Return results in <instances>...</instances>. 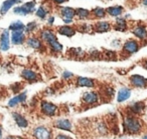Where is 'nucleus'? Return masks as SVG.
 Returning a JSON list of instances; mask_svg holds the SVG:
<instances>
[{"label":"nucleus","mask_w":147,"mask_h":139,"mask_svg":"<svg viewBox=\"0 0 147 139\" xmlns=\"http://www.w3.org/2000/svg\"><path fill=\"white\" fill-rule=\"evenodd\" d=\"M123 126H124V129L127 132L135 134V133H138L141 130L142 123L134 115H127L124 118V121H123Z\"/></svg>","instance_id":"1"},{"label":"nucleus","mask_w":147,"mask_h":139,"mask_svg":"<svg viewBox=\"0 0 147 139\" xmlns=\"http://www.w3.org/2000/svg\"><path fill=\"white\" fill-rule=\"evenodd\" d=\"M132 34L136 37L137 39L141 41H146L147 40V26L142 23H138V24L134 25L131 30Z\"/></svg>","instance_id":"6"},{"label":"nucleus","mask_w":147,"mask_h":139,"mask_svg":"<svg viewBox=\"0 0 147 139\" xmlns=\"http://www.w3.org/2000/svg\"><path fill=\"white\" fill-rule=\"evenodd\" d=\"M131 96V89L127 88V87H123L118 91L117 94V101L118 102H124V101L128 100Z\"/></svg>","instance_id":"23"},{"label":"nucleus","mask_w":147,"mask_h":139,"mask_svg":"<svg viewBox=\"0 0 147 139\" xmlns=\"http://www.w3.org/2000/svg\"><path fill=\"white\" fill-rule=\"evenodd\" d=\"M39 37H40V39L43 41V43H45L47 46L57 40V31L53 30V28H51V26L43 28L42 30L40 31V33H39Z\"/></svg>","instance_id":"4"},{"label":"nucleus","mask_w":147,"mask_h":139,"mask_svg":"<svg viewBox=\"0 0 147 139\" xmlns=\"http://www.w3.org/2000/svg\"><path fill=\"white\" fill-rule=\"evenodd\" d=\"M53 23H55V17L53 16L47 17V25H49V26H53Z\"/></svg>","instance_id":"38"},{"label":"nucleus","mask_w":147,"mask_h":139,"mask_svg":"<svg viewBox=\"0 0 147 139\" xmlns=\"http://www.w3.org/2000/svg\"><path fill=\"white\" fill-rule=\"evenodd\" d=\"M59 15L65 24H69L76 18V8L69 6H59Z\"/></svg>","instance_id":"3"},{"label":"nucleus","mask_w":147,"mask_h":139,"mask_svg":"<svg viewBox=\"0 0 147 139\" xmlns=\"http://www.w3.org/2000/svg\"><path fill=\"white\" fill-rule=\"evenodd\" d=\"M139 49H140V43L136 39H128L127 41H125L122 46L123 53H125L127 55L134 54Z\"/></svg>","instance_id":"5"},{"label":"nucleus","mask_w":147,"mask_h":139,"mask_svg":"<svg viewBox=\"0 0 147 139\" xmlns=\"http://www.w3.org/2000/svg\"><path fill=\"white\" fill-rule=\"evenodd\" d=\"M107 15L111 17H119L123 14L124 12V7L121 5H114V6H110L106 8Z\"/></svg>","instance_id":"21"},{"label":"nucleus","mask_w":147,"mask_h":139,"mask_svg":"<svg viewBox=\"0 0 147 139\" xmlns=\"http://www.w3.org/2000/svg\"><path fill=\"white\" fill-rule=\"evenodd\" d=\"M76 29L78 32H81L83 34H88V33H94L93 32V26L92 24H87V23H83L80 24V26L78 25H75Z\"/></svg>","instance_id":"28"},{"label":"nucleus","mask_w":147,"mask_h":139,"mask_svg":"<svg viewBox=\"0 0 147 139\" xmlns=\"http://www.w3.org/2000/svg\"><path fill=\"white\" fill-rule=\"evenodd\" d=\"M76 84L78 87H87V88H93L96 85V80L90 77H78L76 80Z\"/></svg>","instance_id":"17"},{"label":"nucleus","mask_w":147,"mask_h":139,"mask_svg":"<svg viewBox=\"0 0 147 139\" xmlns=\"http://www.w3.org/2000/svg\"><path fill=\"white\" fill-rule=\"evenodd\" d=\"M93 26V32L94 33H106L112 29V24L109 21L105 20H99L96 21L94 24H92Z\"/></svg>","instance_id":"9"},{"label":"nucleus","mask_w":147,"mask_h":139,"mask_svg":"<svg viewBox=\"0 0 147 139\" xmlns=\"http://www.w3.org/2000/svg\"><path fill=\"white\" fill-rule=\"evenodd\" d=\"M5 139H15V138H13V137H7V138H5Z\"/></svg>","instance_id":"43"},{"label":"nucleus","mask_w":147,"mask_h":139,"mask_svg":"<svg viewBox=\"0 0 147 139\" xmlns=\"http://www.w3.org/2000/svg\"><path fill=\"white\" fill-rule=\"evenodd\" d=\"M74 76V74L71 72H69V71H65L63 74V79H69V78H71V77Z\"/></svg>","instance_id":"36"},{"label":"nucleus","mask_w":147,"mask_h":139,"mask_svg":"<svg viewBox=\"0 0 147 139\" xmlns=\"http://www.w3.org/2000/svg\"><path fill=\"white\" fill-rule=\"evenodd\" d=\"M104 93H105V96L108 97V98H112L114 96V89L112 87H106L104 89Z\"/></svg>","instance_id":"33"},{"label":"nucleus","mask_w":147,"mask_h":139,"mask_svg":"<svg viewBox=\"0 0 147 139\" xmlns=\"http://www.w3.org/2000/svg\"><path fill=\"white\" fill-rule=\"evenodd\" d=\"M51 1H53L55 4H57V5H61V4H63L65 2H67L69 0H51Z\"/></svg>","instance_id":"39"},{"label":"nucleus","mask_w":147,"mask_h":139,"mask_svg":"<svg viewBox=\"0 0 147 139\" xmlns=\"http://www.w3.org/2000/svg\"><path fill=\"white\" fill-rule=\"evenodd\" d=\"M40 109L41 112L47 116H55L59 110L57 105L47 100H42L40 102Z\"/></svg>","instance_id":"8"},{"label":"nucleus","mask_w":147,"mask_h":139,"mask_svg":"<svg viewBox=\"0 0 147 139\" xmlns=\"http://www.w3.org/2000/svg\"><path fill=\"white\" fill-rule=\"evenodd\" d=\"M21 2H22V0H5L4 2L2 3V5H1V7H0V14H6L14 5L19 4Z\"/></svg>","instance_id":"19"},{"label":"nucleus","mask_w":147,"mask_h":139,"mask_svg":"<svg viewBox=\"0 0 147 139\" xmlns=\"http://www.w3.org/2000/svg\"><path fill=\"white\" fill-rule=\"evenodd\" d=\"M140 1L144 6H147V0H140Z\"/></svg>","instance_id":"41"},{"label":"nucleus","mask_w":147,"mask_h":139,"mask_svg":"<svg viewBox=\"0 0 147 139\" xmlns=\"http://www.w3.org/2000/svg\"><path fill=\"white\" fill-rule=\"evenodd\" d=\"M143 67H144L145 69H147V60L144 61V63H143Z\"/></svg>","instance_id":"42"},{"label":"nucleus","mask_w":147,"mask_h":139,"mask_svg":"<svg viewBox=\"0 0 147 139\" xmlns=\"http://www.w3.org/2000/svg\"><path fill=\"white\" fill-rule=\"evenodd\" d=\"M55 31H57V34H61L65 37H73L74 35L78 32L75 25L71 26V25H67V24L57 26V28H55Z\"/></svg>","instance_id":"11"},{"label":"nucleus","mask_w":147,"mask_h":139,"mask_svg":"<svg viewBox=\"0 0 147 139\" xmlns=\"http://www.w3.org/2000/svg\"><path fill=\"white\" fill-rule=\"evenodd\" d=\"M76 17L79 20H88L91 18V10L86 8H76Z\"/></svg>","instance_id":"27"},{"label":"nucleus","mask_w":147,"mask_h":139,"mask_svg":"<svg viewBox=\"0 0 147 139\" xmlns=\"http://www.w3.org/2000/svg\"><path fill=\"white\" fill-rule=\"evenodd\" d=\"M1 132H2V127L0 126V133H1Z\"/></svg>","instance_id":"44"},{"label":"nucleus","mask_w":147,"mask_h":139,"mask_svg":"<svg viewBox=\"0 0 147 139\" xmlns=\"http://www.w3.org/2000/svg\"><path fill=\"white\" fill-rule=\"evenodd\" d=\"M49 48V50L51 51V52H53L55 54H57V53H61L63 52V46L61 45V43L59 42V40L55 41V42H53L51 44L47 45Z\"/></svg>","instance_id":"31"},{"label":"nucleus","mask_w":147,"mask_h":139,"mask_svg":"<svg viewBox=\"0 0 147 139\" xmlns=\"http://www.w3.org/2000/svg\"><path fill=\"white\" fill-rule=\"evenodd\" d=\"M21 76L24 80L28 81V82H36L39 79L38 74L31 69H23L21 72Z\"/></svg>","instance_id":"20"},{"label":"nucleus","mask_w":147,"mask_h":139,"mask_svg":"<svg viewBox=\"0 0 147 139\" xmlns=\"http://www.w3.org/2000/svg\"><path fill=\"white\" fill-rule=\"evenodd\" d=\"M26 33L24 31H13L11 32V42L14 45H21L26 41Z\"/></svg>","instance_id":"15"},{"label":"nucleus","mask_w":147,"mask_h":139,"mask_svg":"<svg viewBox=\"0 0 147 139\" xmlns=\"http://www.w3.org/2000/svg\"><path fill=\"white\" fill-rule=\"evenodd\" d=\"M98 130H99V132H101L102 134H106L107 133V131H108V129H107V127H106V125L104 124L103 122H100L98 124Z\"/></svg>","instance_id":"34"},{"label":"nucleus","mask_w":147,"mask_h":139,"mask_svg":"<svg viewBox=\"0 0 147 139\" xmlns=\"http://www.w3.org/2000/svg\"><path fill=\"white\" fill-rule=\"evenodd\" d=\"M10 35H9V29H5L2 31L0 35V49L2 51H7L10 47Z\"/></svg>","instance_id":"13"},{"label":"nucleus","mask_w":147,"mask_h":139,"mask_svg":"<svg viewBox=\"0 0 147 139\" xmlns=\"http://www.w3.org/2000/svg\"><path fill=\"white\" fill-rule=\"evenodd\" d=\"M37 28H38V25H37V23L35 22V21H31V22L27 23V24L25 25L24 32L26 33V34H30V33L34 32Z\"/></svg>","instance_id":"32"},{"label":"nucleus","mask_w":147,"mask_h":139,"mask_svg":"<svg viewBox=\"0 0 147 139\" xmlns=\"http://www.w3.org/2000/svg\"><path fill=\"white\" fill-rule=\"evenodd\" d=\"M55 127L61 129V130L71 131V128H73V124L67 119H59V120L55 122Z\"/></svg>","instance_id":"24"},{"label":"nucleus","mask_w":147,"mask_h":139,"mask_svg":"<svg viewBox=\"0 0 147 139\" xmlns=\"http://www.w3.org/2000/svg\"><path fill=\"white\" fill-rule=\"evenodd\" d=\"M128 22L125 17H116L114 24L112 25V28L116 31H120V32H125L128 29Z\"/></svg>","instance_id":"16"},{"label":"nucleus","mask_w":147,"mask_h":139,"mask_svg":"<svg viewBox=\"0 0 147 139\" xmlns=\"http://www.w3.org/2000/svg\"><path fill=\"white\" fill-rule=\"evenodd\" d=\"M35 0L32 1H28V2H25L23 4H21L20 6H16L13 9V13L17 15H21V16H26V15L32 14L36 11L35 9Z\"/></svg>","instance_id":"2"},{"label":"nucleus","mask_w":147,"mask_h":139,"mask_svg":"<svg viewBox=\"0 0 147 139\" xmlns=\"http://www.w3.org/2000/svg\"><path fill=\"white\" fill-rule=\"evenodd\" d=\"M35 139H51V131L45 126H38L33 131Z\"/></svg>","instance_id":"12"},{"label":"nucleus","mask_w":147,"mask_h":139,"mask_svg":"<svg viewBox=\"0 0 147 139\" xmlns=\"http://www.w3.org/2000/svg\"><path fill=\"white\" fill-rule=\"evenodd\" d=\"M26 45L28 47L32 49H35V50H41V49L45 48V44L43 43V41L40 39L39 36H29L26 38V41H25Z\"/></svg>","instance_id":"10"},{"label":"nucleus","mask_w":147,"mask_h":139,"mask_svg":"<svg viewBox=\"0 0 147 139\" xmlns=\"http://www.w3.org/2000/svg\"><path fill=\"white\" fill-rule=\"evenodd\" d=\"M34 13L39 19H41V20H45V18H47V15H49V10H47V7H45L42 5V6H39L38 8L36 9V11H35Z\"/></svg>","instance_id":"30"},{"label":"nucleus","mask_w":147,"mask_h":139,"mask_svg":"<svg viewBox=\"0 0 147 139\" xmlns=\"http://www.w3.org/2000/svg\"><path fill=\"white\" fill-rule=\"evenodd\" d=\"M101 96L96 91H87L83 94L82 102L85 105H95L99 102Z\"/></svg>","instance_id":"7"},{"label":"nucleus","mask_w":147,"mask_h":139,"mask_svg":"<svg viewBox=\"0 0 147 139\" xmlns=\"http://www.w3.org/2000/svg\"><path fill=\"white\" fill-rule=\"evenodd\" d=\"M107 16V11L105 8L97 6L91 10V18L95 19H103Z\"/></svg>","instance_id":"22"},{"label":"nucleus","mask_w":147,"mask_h":139,"mask_svg":"<svg viewBox=\"0 0 147 139\" xmlns=\"http://www.w3.org/2000/svg\"><path fill=\"white\" fill-rule=\"evenodd\" d=\"M145 108H146L145 103L142 102V101H138V102H134L129 105L128 110L130 111L131 114L136 115V114H142L145 111Z\"/></svg>","instance_id":"18"},{"label":"nucleus","mask_w":147,"mask_h":139,"mask_svg":"<svg viewBox=\"0 0 147 139\" xmlns=\"http://www.w3.org/2000/svg\"><path fill=\"white\" fill-rule=\"evenodd\" d=\"M9 31L13 32V31H24L25 30V24H23V22L21 21H15L12 22L8 27Z\"/></svg>","instance_id":"29"},{"label":"nucleus","mask_w":147,"mask_h":139,"mask_svg":"<svg viewBox=\"0 0 147 139\" xmlns=\"http://www.w3.org/2000/svg\"><path fill=\"white\" fill-rule=\"evenodd\" d=\"M55 139H73L71 137L67 136V135H63V134H59L57 137H55Z\"/></svg>","instance_id":"40"},{"label":"nucleus","mask_w":147,"mask_h":139,"mask_svg":"<svg viewBox=\"0 0 147 139\" xmlns=\"http://www.w3.org/2000/svg\"><path fill=\"white\" fill-rule=\"evenodd\" d=\"M143 139H147V135H145V136L143 137Z\"/></svg>","instance_id":"45"},{"label":"nucleus","mask_w":147,"mask_h":139,"mask_svg":"<svg viewBox=\"0 0 147 139\" xmlns=\"http://www.w3.org/2000/svg\"><path fill=\"white\" fill-rule=\"evenodd\" d=\"M11 89H12V91H14L15 93H17L21 89V85L18 84V83H16V84H14L13 86H11Z\"/></svg>","instance_id":"37"},{"label":"nucleus","mask_w":147,"mask_h":139,"mask_svg":"<svg viewBox=\"0 0 147 139\" xmlns=\"http://www.w3.org/2000/svg\"><path fill=\"white\" fill-rule=\"evenodd\" d=\"M105 57H108L109 59H115L114 57H116V53L112 50H105Z\"/></svg>","instance_id":"35"},{"label":"nucleus","mask_w":147,"mask_h":139,"mask_svg":"<svg viewBox=\"0 0 147 139\" xmlns=\"http://www.w3.org/2000/svg\"><path fill=\"white\" fill-rule=\"evenodd\" d=\"M130 83L132 86L137 87V88H145L147 87V79L143 77L142 75L133 74L130 76Z\"/></svg>","instance_id":"14"},{"label":"nucleus","mask_w":147,"mask_h":139,"mask_svg":"<svg viewBox=\"0 0 147 139\" xmlns=\"http://www.w3.org/2000/svg\"><path fill=\"white\" fill-rule=\"evenodd\" d=\"M26 92H23V93H20V94L16 95L15 97H13L12 99H10L8 102V106L9 107H15L17 106L18 104L20 103H23L25 100H26Z\"/></svg>","instance_id":"25"},{"label":"nucleus","mask_w":147,"mask_h":139,"mask_svg":"<svg viewBox=\"0 0 147 139\" xmlns=\"http://www.w3.org/2000/svg\"><path fill=\"white\" fill-rule=\"evenodd\" d=\"M12 116L15 120V123H16L20 128H26L27 125H28V122H27L26 118H25L24 116H22L21 114H19L18 112H13Z\"/></svg>","instance_id":"26"}]
</instances>
